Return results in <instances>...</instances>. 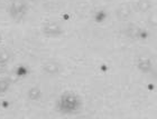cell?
<instances>
[{
  "label": "cell",
  "mask_w": 157,
  "mask_h": 119,
  "mask_svg": "<svg viewBox=\"0 0 157 119\" xmlns=\"http://www.w3.org/2000/svg\"><path fill=\"white\" fill-rule=\"evenodd\" d=\"M27 8L26 3L21 2V1H15V2L11 3V6L9 8V13L10 16L13 17V19L19 20L21 18H24V16L27 13Z\"/></svg>",
  "instance_id": "obj_1"
},
{
  "label": "cell",
  "mask_w": 157,
  "mask_h": 119,
  "mask_svg": "<svg viewBox=\"0 0 157 119\" xmlns=\"http://www.w3.org/2000/svg\"><path fill=\"white\" fill-rule=\"evenodd\" d=\"M44 32H45L46 36H48V37H56V36L61 35V32H62V28L59 25L55 23H47L45 27H44Z\"/></svg>",
  "instance_id": "obj_2"
},
{
  "label": "cell",
  "mask_w": 157,
  "mask_h": 119,
  "mask_svg": "<svg viewBox=\"0 0 157 119\" xmlns=\"http://www.w3.org/2000/svg\"><path fill=\"white\" fill-rule=\"evenodd\" d=\"M59 70H61V65L55 62V61H49V62L44 65V71L47 75L55 76V75L59 74Z\"/></svg>",
  "instance_id": "obj_3"
},
{
  "label": "cell",
  "mask_w": 157,
  "mask_h": 119,
  "mask_svg": "<svg viewBox=\"0 0 157 119\" xmlns=\"http://www.w3.org/2000/svg\"><path fill=\"white\" fill-rule=\"evenodd\" d=\"M28 96L32 100H37L39 97L42 96V93H40V90L38 88H32L29 90V93H28Z\"/></svg>",
  "instance_id": "obj_4"
},
{
  "label": "cell",
  "mask_w": 157,
  "mask_h": 119,
  "mask_svg": "<svg viewBox=\"0 0 157 119\" xmlns=\"http://www.w3.org/2000/svg\"><path fill=\"white\" fill-rule=\"evenodd\" d=\"M138 7H140V10L141 11H146L151 8V2L147 1V0H145V1H140V2H138Z\"/></svg>",
  "instance_id": "obj_5"
},
{
  "label": "cell",
  "mask_w": 157,
  "mask_h": 119,
  "mask_svg": "<svg viewBox=\"0 0 157 119\" xmlns=\"http://www.w3.org/2000/svg\"><path fill=\"white\" fill-rule=\"evenodd\" d=\"M8 87H9V84H8L7 81L0 80V93H5V91L8 89Z\"/></svg>",
  "instance_id": "obj_6"
}]
</instances>
